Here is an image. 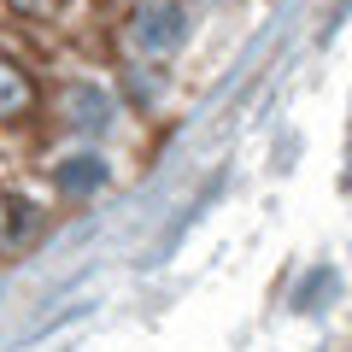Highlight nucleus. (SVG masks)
Listing matches in <instances>:
<instances>
[{"mask_svg":"<svg viewBox=\"0 0 352 352\" xmlns=\"http://www.w3.org/2000/svg\"><path fill=\"white\" fill-rule=\"evenodd\" d=\"M129 36H135L141 53H176L188 36V12L176 0H141L135 18H129Z\"/></svg>","mask_w":352,"mask_h":352,"instance_id":"1","label":"nucleus"},{"mask_svg":"<svg viewBox=\"0 0 352 352\" xmlns=\"http://www.w3.org/2000/svg\"><path fill=\"white\" fill-rule=\"evenodd\" d=\"M59 112H65V124H71V129H106L118 106H112V94H106L100 82H71L59 94Z\"/></svg>","mask_w":352,"mask_h":352,"instance_id":"2","label":"nucleus"},{"mask_svg":"<svg viewBox=\"0 0 352 352\" xmlns=\"http://www.w3.org/2000/svg\"><path fill=\"white\" fill-rule=\"evenodd\" d=\"M53 182H59L65 194H94L106 182V164L94 159V153H76V159H65L59 170H53Z\"/></svg>","mask_w":352,"mask_h":352,"instance_id":"3","label":"nucleus"},{"mask_svg":"<svg viewBox=\"0 0 352 352\" xmlns=\"http://www.w3.org/2000/svg\"><path fill=\"white\" fill-rule=\"evenodd\" d=\"M30 100H36L30 76L18 71V65H6V59H0V118H18V112H30Z\"/></svg>","mask_w":352,"mask_h":352,"instance_id":"4","label":"nucleus"},{"mask_svg":"<svg viewBox=\"0 0 352 352\" xmlns=\"http://www.w3.org/2000/svg\"><path fill=\"white\" fill-rule=\"evenodd\" d=\"M335 288H340V282H335V270H317V276L305 282L300 294H294V311H311L317 300H335Z\"/></svg>","mask_w":352,"mask_h":352,"instance_id":"5","label":"nucleus"},{"mask_svg":"<svg viewBox=\"0 0 352 352\" xmlns=\"http://www.w3.org/2000/svg\"><path fill=\"white\" fill-rule=\"evenodd\" d=\"M12 6H18V12H36V18H41V12H53L59 0H12Z\"/></svg>","mask_w":352,"mask_h":352,"instance_id":"6","label":"nucleus"}]
</instances>
